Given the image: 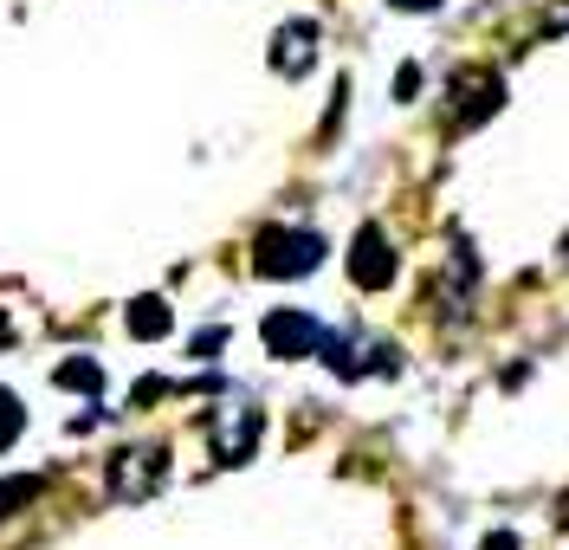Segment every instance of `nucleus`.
<instances>
[{"instance_id":"nucleus-16","label":"nucleus","mask_w":569,"mask_h":550,"mask_svg":"<svg viewBox=\"0 0 569 550\" xmlns=\"http://www.w3.org/2000/svg\"><path fill=\"white\" fill-rule=\"evenodd\" d=\"M389 7H401V13H433L440 0H389Z\"/></svg>"},{"instance_id":"nucleus-4","label":"nucleus","mask_w":569,"mask_h":550,"mask_svg":"<svg viewBox=\"0 0 569 550\" xmlns=\"http://www.w3.org/2000/svg\"><path fill=\"white\" fill-rule=\"evenodd\" d=\"M259 337H266V357H279V363H298V357H318L323 343V324L311 318V311H266V324H259Z\"/></svg>"},{"instance_id":"nucleus-2","label":"nucleus","mask_w":569,"mask_h":550,"mask_svg":"<svg viewBox=\"0 0 569 550\" xmlns=\"http://www.w3.org/2000/svg\"><path fill=\"white\" fill-rule=\"evenodd\" d=\"M162 479H169V447H117L104 460V486L117 506H142V499H156L162 492Z\"/></svg>"},{"instance_id":"nucleus-18","label":"nucleus","mask_w":569,"mask_h":550,"mask_svg":"<svg viewBox=\"0 0 569 550\" xmlns=\"http://www.w3.org/2000/svg\"><path fill=\"white\" fill-rule=\"evenodd\" d=\"M569 27V7H557V13H550V33H563Z\"/></svg>"},{"instance_id":"nucleus-15","label":"nucleus","mask_w":569,"mask_h":550,"mask_svg":"<svg viewBox=\"0 0 569 550\" xmlns=\"http://www.w3.org/2000/svg\"><path fill=\"white\" fill-rule=\"evenodd\" d=\"M479 550H518V538H511V531H492V538H486Z\"/></svg>"},{"instance_id":"nucleus-11","label":"nucleus","mask_w":569,"mask_h":550,"mask_svg":"<svg viewBox=\"0 0 569 550\" xmlns=\"http://www.w3.org/2000/svg\"><path fill=\"white\" fill-rule=\"evenodd\" d=\"M39 492H46V479H39V473H13V479H0V518L27 512Z\"/></svg>"},{"instance_id":"nucleus-17","label":"nucleus","mask_w":569,"mask_h":550,"mask_svg":"<svg viewBox=\"0 0 569 550\" xmlns=\"http://www.w3.org/2000/svg\"><path fill=\"white\" fill-rule=\"evenodd\" d=\"M7 343H13V318H7V311H0V350H7Z\"/></svg>"},{"instance_id":"nucleus-6","label":"nucleus","mask_w":569,"mask_h":550,"mask_svg":"<svg viewBox=\"0 0 569 550\" xmlns=\"http://www.w3.org/2000/svg\"><path fill=\"white\" fill-rule=\"evenodd\" d=\"M318 20H284L279 33H272V72L279 78H305L311 66H318Z\"/></svg>"},{"instance_id":"nucleus-13","label":"nucleus","mask_w":569,"mask_h":550,"mask_svg":"<svg viewBox=\"0 0 569 550\" xmlns=\"http://www.w3.org/2000/svg\"><path fill=\"white\" fill-rule=\"evenodd\" d=\"M415 91H421V66H401V72H395V98H401V104H408V98H415Z\"/></svg>"},{"instance_id":"nucleus-14","label":"nucleus","mask_w":569,"mask_h":550,"mask_svg":"<svg viewBox=\"0 0 569 550\" xmlns=\"http://www.w3.org/2000/svg\"><path fill=\"white\" fill-rule=\"evenodd\" d=\"M220 343H227V330L213 324V330H201V337H194V357H201V363H208L213 350H220Z\"/></svg>"},{"instance_id":"nucleus-1","label":"nucleus","mask_w":569,"mask_h":550,"mask_svg":"<svg viewBox=\"0 0 569 550\" xmlns=\"http://www.w3.org/2000/svg\"><path fill=\"white\" fill-rule=\"evenodd\" d=\"M323 233L311 227H259V240H252V272L259 279H305V272H318L323 266Z\"/></svg>"},{"instance_id":"nucleus-5","label":"nucleus","mask_w":569,"mask_h":550,"mask_svg":"<svg viewBox=\"0 0 569 550\" xmlns=\"http://www.w3.org/2000/svg\"><path fill=\"white\" fill-rule=\"evenodd\" d=\"M350 279L362 286V292H389L395 286V247L382 227H362L350 240Z\"/></svg>"},{"instance_id":"nucleus-9","label":"nucleus","mask_w":569,"mask_h":550,"mask_svg":"<svg viewBox=\"0 0 569 550\" xmlns=\"http://www.w3.org/2000/svg\"><path fill=\"white\" fill-rule=\"evenodd\" d=\"M123 324H130V337L156 343V337H169V330H176V311H169V298H137V304L123 311Z\"/></svg>"},{"instance_id":"nucleus-10","label":"nucleus","mask_w":569,"mask_h":550,"mask_svg":"<svg viewBox=\"0 0 569 550\" xmlns=\"http://www.w3.org/2000/svg\"><path fill=\"white\" fill-rule=\"evenodd\" d=\"M52 382L59 389H78V396H98L104 389V369L91 363V357H66V363L52 369Z\"/></svg>"},{"instance_id":"nucleus-3","label":"nucleus","mask_w":569,"mask_h":550,"mask_svg":"<svg viewBox=\"0 0 569 550\" xmlns=\"http://www.w3.org/2000/svg\"><path fill=\"white\" fill-rule=\"evenodd\" d=\"M259 434H266V414H259L252 402L213 408V421H208V440H213V460H220V467H247Z\"/></svg>"},{"instance_id":"nucleus-7","label":"nucleus","mask_w":569,"mask_h":550,"mask_svg":"<svg viewBox=\"0 0 569 550\" xmlns=\"http://www.w3.org/2000/svg\"><path fill=\"white\" fill-rule=\"evenodd\" d=\"M498 104H505V78L498 72H460L453 78V123H460V130L486 123Z\"/></svg>"},{"instance_id":"nucleus-12","label":"nucleus","mask_w":569,"mask_h":550,"mask_svg":"<svg viewBox=\"0 0 569 550\" xmlns=\"http://www.w3.org/2000/svg\"><path fill=\"white\" fill-rule=\"evenodd\" d=\"M20 428H27V408H20V396H13V389H0V453L20 440Z\"/></svg>"},{"instance_id":"nucleus-8","label":"nucleus","mask_w":569,"mask_h":550,"mask_svg":"<svg viewBox=\"0 0 569 550\" xmlns=\"http://www.w3.org/2000/svg\"><path fill=\"white\" fill-rule=\"evenodd\" d=\"M318 357L330 376H343V382H356V376H369V343L362 337H350V330H323Z\"/></svg>"}]
</instances>
